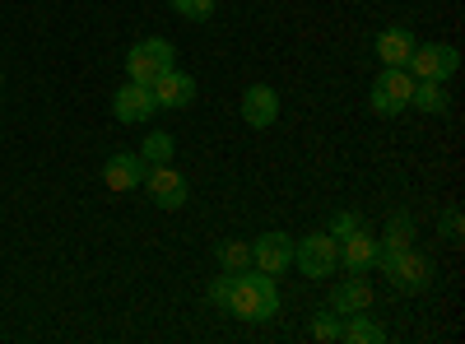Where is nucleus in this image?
I'll return each instance as SVG.
<instances>
[{
    "label": "nucleus",
    "mask_w": 465,
    "mask_h": 344,
    "mask_svg": "<svg viewBox=\"0 0 465 344\" xmlns=\"http://www.w3.org/2000/svg\"><path fill=\"white\" fill-rule=\"evenodd\" d=\"M210 302H219V308H228L238 321H270L280 312V284L275 275L265 270H242V275H223L210 284Z\"/></svg>",
    "instance_id": "nucleus-1"
},
{
    "label": "nucleus",
    "mask_w": 465,
    "mask_h": 344,
    "mask_svg": "<svg viewBox=\"0 0 465 344\" xmlns=\"http://www.w3.org/2000/svg\"><path fill=\"white\" fill-rule=\"evenodd\" d=\"M377 265H381V275L391 280V289H401V293H419V289L433 284V265L423 260L414 247H405V251H377Z\"/></svg>",
    "instance_id": "nucleus-2"
},
{
    "label": "nucleus",
    "mask_w": 465,
    "mask_h": 344,
    "mask_svg": "<svg viewBox=\"0 0 465 344\" xmlns=\"http://www.w3.org/2000/svg\"><path fill=\"white\" fill-rule=\"evenodd\" d=\"M173 65H177V52H173L168 37H144V43H135L126 52V74H131L135 84H153Z\"/></svg>",
    "instance_id": "nucleus-3"
},
{
    "label": "nucleus",
    "mask_w": 465,
    "mask_h": 344,
    "mask_svg": "<svg viewBox=\"0 0 465 344\" xmlns=\"http://www.w3.org/2000/svg\"><path fill=\"white\" fill-rule=\"evenodd\" d=\"M410 93H414V74L405 65H386L377 74V84H372V112L377 117H401V112L410 107Z\"/></svg>",
    "instance_id": "nucleus-4"
},
{
    "label": "nucleus",
    "mask_w": 465,
    "mask_h": 344,
    "mask_svg": "<svg viewBox=\"0 0 465 344\" xmlns=\"http://www.w3.org/2000/svg\"><path fill=\"white\" fill-rule=\"evenodd\" d=\"M293 260H298V270L307 280H326V275H335V265H340V242L331 233H307L293 247Z\"/></svg>",
    "instance_id": "nucleus-5"
},
{
    "label": "nucleus",
    "mask_w": 465,
    "mask_h": 344,
    "mask_svg": "<svg viewBox=\"0 0 465 344\" xmlns=\"http://www.w3.org/2000/svg\"><path fill=\"white\" fill-rule=\"evenodd\" d=\"M456 65H460V56H456V47H447V43H414V52H410V61H405V70L414 74V80H438V84H447L451 74H456Z\"/></svg>",
    "instance_id": "nucleus-6"
},
{
    "label": "nucleus",
    "mask_w": 465,
    "mask_h": 344,
    "mask_svg": "<svg viewBox=\"0 0 465 344\" xmlns=\"http://www.w3.org/2000/svg\"><path fill=\"white\" fill-rule=\"evenodd\" d=\"M144 191H149V201L159 210H182L186 205V177L177 168H168V163L144 168Z\"/></svg>",
    "instance_id": "nucleus-7"
},
{
    "label": "nucleus",
    "mask_w": 465,
    "mask_h": 344,
    "mask_svg": "<svg viewBox=\"0 0 465 344\" xmlns=\"http://www.w3.org/2000/svg\"><path fill=\"white\" fill-rule=\"evenodd\" d=\"M112 112H116V122H126V126H144L153 112H159V103H153V89L149 84H126V89H116L112 93Z\"/></svg>",
    "instance_id": "nucleus-8"
},
{
    "label": "nucleus",
    "mask_w": 465,
    "mask_h": 344,
    "mask_svg": "<svg viewBox=\"0 0 465 344\" xmlns=\"http://www.w3.org/2000/svg\"><path fill=\"white\" fill-rule=\"evenodd\" d=\"M289 260H293L289 233H261V238L252 242V265H256V270H265V275H284Z\"/></svg>",
    "instance_id": "nucleus-9"
},
{
    "label": "nucleus",
    "mask_w": 465,
    "mask_h": 344,
    "mask_svg": "<svg viewBox=\"0 0 465 344\" xmlns=\"http://www.w3.org/2000/svg\"><path fill=\"white\" fill-rule=\"evenodd\" d=\"M149 89H153V103H159V107H173V112L196 103V80H191V74H182L177 65H173V70H163Z\"/></svg>",
    "instance_id": "nucleus-10"
},
{
    "label": "nucleus",
    "mask_w": 465,
    "mask_h": 344,
    "mask_svg": "<svg viewBox=\"0 0 465 344\" xmlns=\"http://www.w3.org/2000/svg\"><path fill=\"white\" fill-rule=\"evenodd\" d=\"M275 117H280V93L270 84H252L242 93V122L252 131H265V126H275Z\"/></svg>",
    "instance_id": "nucleus-11"
},
{
    "label": "nucleus",
    "mask_w": 465,
    "mask_h": 344,
    "mask_svg": "<svg viewBox=\"0 0 465 344\" xmlns=\"http://www.w3.org/2000/svg\"><path fill=\"white\" fill-rule=\"evenodd\" d=\"M144 159L140 154H126V149H122V154H112L107 163H103V186L107 191H135L140 182H144Z\"/></svg>",
    "instance_id": "nucleus-12"
},
{
    "label": "nucleus",
    "mask_w": 465,
    "mask_h": 344,
    "mask_svg": "<svg viewBox=\"0 0 465 344\" xmlns=\"http://www.w3.org/2000/svg\"><path fill=\"white\" fill-rule=\"evenodd\" d=\"M340 265H344L349 275H368L372 265H377V238H368V228L340 238Z\"/></svg>",
    "instance_id": "nucleus-13"
},
{
    "label": "nucleus",
    "mask_w": 465,
    "mask_h": 344,
    "mask_svg": "<svg viewBox=\"0 0 465 344\" xmlns=\"http://www.w3.org/2000/svg\"><path fill=\"white\" fill-rule=\"evenodd\" d=\"M372 308V284L363 275H349L335 284L331 293V312H344V317H354V312H368Z\"/></svg>",
    "instance_id": "nucleus-14"
},
{
    "label": "nucleus",
    "mask_w": 465,
    "mask_h": 344,
    "mask_svg": "<svg viewBox=\"0 0 465 344\" xmlns=\"http://www.w3.org/2000/svg\"><path fill=\"white\" fill-rule=\"evenodd\" d=\"M372 52H377L386 65H405L410 52H414V33H410V28H381L377 43H372Z\"/></svg>",
    "instance_id": "nucleus-15"
},
{
    "label": "nucleus",
    "mask_w": 465,
    "mask_h": 344,
    "mask_svg": "<svg viewBox=\"0 0 465 344\" xmlns=\"http://www.w3.org/2000/svg\"><path fill=\"white\" fill-rule=\"evenodd\" d=\"M410 107H419V112H429V117H442V112H447V89H442L438 80H414Z\"/></svg>",
    "instance_id": "nucleus-16"
},
{
    "label": "nucleus",
    "mask_w": 465,
    "mask_h": 344,
    "mask_svg": "<svg viewBox=\"0 0 465 344\" xmlns=\"http://www.w3.org/2000/svg\"><path fill=\"white\" fill-rule=\"evenodd\" d=\"M405 247H414V219L410 214H391L386 238L377 242V251H405Z\"/></svg>",
    "instance_id": "nucleus-17"
},
{
    "label": "nucleus",
    "mask_w": 465,
    "mask_h": 344,
    "mask_svg": "<svg viewBox=\"0 0 465 344\" xmlns=\"http://www.w3.org/2000/svg\"><path fill=\"white\" fill-rule=\"evenodd\" d=\"M340 339H349V344H381L386 330L377 321H368L363 312H354V317H349V326H340Z\"/></svg>",
    "instance_id": "nucleus-18"
},
{
    "label": "nucleus",
    "mask_w": 465,
    "mask_h": 344,
    "mask_svg": "<svg viewBox=\"0 0 465 344\" xmlns=\"http://www.w3.org/2000/svg\"><path fill=\"white\" fill-rule=\"evenodd\" d=\"M140 159L149 168H159V163H173V135L168 131H149L144 144H140Z\"/></svg>",
    "instance_id": "nucleus-19"
},
{
    "label": "nucleus",
    "mask_w": 465,
    "mask_h": 344,
    "mask_svg": "<svg viewBox=\"0 0 465 344\" xmlns=\"http://www.w3.org/2000/svg\"><path fill=\"white\" fill-rule=\"evenodd\" d=\"M219 265H223V275L252 270V242H223L219 247Z\"/></svg>",
    "instance_id": "nucleus-20"
},
{
    "label": "nucleus",
    "mask_w": 465,
    "mask_h": 344,
    "mask_svg": "<svg viewBox=\"0 0 465 344\" xmlns=\"http://www.w3.org/2000/svg\"><path fill=\"white\" fill-rule=\"evenodd\" d=\"M359 228H363V219H359L354 210H340V214L331 219V228H326V233L340 242V238H349V233H359Z\"/></svg>",
    "instance_id": "nucleus-21"
},
{
    "label": "nucleus",
    "mask_w": 465,
    "mask_h": 344,
    "mask_svg": "<svg viewBox=\"0 0 465 344\" xmlns=\"http://www.w3.org/2000/svg\"><path fill=\"white\" fill-rule=\"evenodd\" d=\"M442 238L451 242V247H460L465 242V219H460V210L451 205V210H442Z\"/></svg>",
    "instance_id": "nucleus-22"
},
{
    "label": "nucleus",
    "mask_w": 465,
    "mask_h": 344,
    "mask_svg": "<svg viewBox=\"0 0 465 344\" xmlns=\"http://www.w3.org/2000/svg\"><path fill=\"white\" fill-rule=\"evenodd\" d=\"M173 15H186V19H210L214 15V0H173Z\"/></svg>",
    "instance_id": "nucleus-23"
},
{
    "label": "nucleus",
    "mask_w": 465,
    "mask_h": 344,
    "mask_svg": "<svg viewBox=\"0 0 465 344\" xmlns=\"http://www.w3.org/2000/svg\"><path fill=\"white\" fill-rule=\"evenodd\" d=\"M312 335H317V339H340V321H335L331 312H322V317L312 321Z\"/></svg>",
    "instance_id": "nucleus-24"
}]
</instances>
